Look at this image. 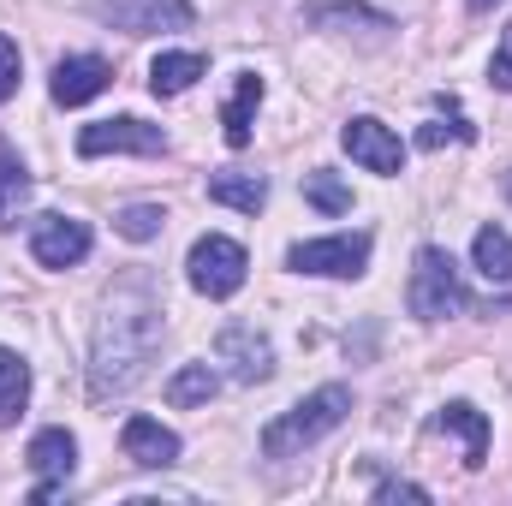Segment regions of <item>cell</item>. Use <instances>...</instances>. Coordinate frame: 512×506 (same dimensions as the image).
I'll return each mask as SVG.
<instances>
[{
  "label": "cell",
  "instance_id": "6da1fadb",
  "mask_svg": "<svg viewBox=\"0 0 512 506\" xmlns=\"http://www.w3.org/2000/svg\"><path fill=\"white\" fill-rule=\"evenodd\" d=\"M161 298L149 292V280H126L114 286L102 322H96V352H90V393L114 399L143 381V370L161 352Z\"/></svg>",
  "mask_w": 512,
  "mask_h": 506
},
{
  "label": "cell",
  "instance_id": "7a4b0ae2",
  "mask_svg": "<svg viewBox=\"0 0 512 506\" xmlns=\"http://www.w3.org/2000/svg\"><path fill=\"white\" fill-rule=\"evenodd\" d=\"M352 417V387H340V381H328V387H316V393H304L292 411H280L268 429H262V453L268 459H292V453H304V447H316L322 435H334L340 423Z\"/></svg>",
  "mask_w": 512,
  "mask_h": 506
},
{
  "label": "cell",
  "instance_id": "3957f363",
  "mask_svg": "<svg viewBox=\"0 0 512 506\" xmlns=\"http://www.w3.org/2000/svg\"><path fill=\"white\" fill-rule=\"evenodd\" d=\"M405 304H411L417 322H447V316H459V310L471 304V298H465V280H459V262L441 251V245H423V251H417Z\"/></svg>",
  "mask_w": 512,
  "mask_h": 506
},
{
  "label": "cell",
  "instance_id": "277c9868",
  "mask_svg": "<svg viewBox=\"0 0 512 506\" xmlns=\"http://www.w3.org/2000/svg\"><path fill=\"white\" fill-rule=\"evenodd\" d=\"M185 274H191V286H197L203 298H233V292L245 286V274H251V256H245L239 239L209 233V239H197V245H191Z\"/></svg>",
  "mask_w": 512,
  "mask_h": 506
},
{
  "label": "cell",
  "instance_id": "5b68a950",
  "mask_svg": "<svg viewBox=\"0 0 512 506\" xmlns=\"http://www.w3.org/2000/svg\"><path fill=\"white\" fill-rule=\"evenodd\" d=\"M286 268L298 274H328V280H358L370 268V233H334V239H310V245H292Z\"/></svg>",
  "mask_w": 512,
  "mask_h": 506
},
{
  "label": "cell",
  "instance_id": "8992f818",
  "mask_svg": "<svg viewBox=\"0 0 512 506\" xmlns=\"http://www.w3.org/2000/svg\"><path fill=\"white\" fill-rule=\"evenodd\" d=\"M167 149V131L137 120V114H120V120H96V126L78 131V155L96 161V155H161Z\"/></svg>",
  "mask_w": 512,
  "mask_h": 506
},
{
  "label": "cell",
  "instance_id": "52a82bcc",
  "mask_svg": "<svg viewBox=\"0 0 512 506\" xmlns=\"http://www.w3.org/2000/svg\"><path fill=\"white\" fill-rule=\"evenodd\" d=\"M90 227L78 221V215H36L30 221V256L42 262V268H78L84 256H90Z\"/></svg>",
  "mask_w": 512,
  "mask_h": 506
},
{
  "label": "cell",
  "instance_id": "ba28073f",
  "mask_svg": "<svg viewBox=\"0 0 512 506\" xmlns=\"http://www.w3.org/2000/svg\"><path fill=\"white\" fill-rule=\"evenodd\" d=\"M340 149H346L358 167L382 173V179L405 173V143H399L382 120H370V114H364V120H346V131H340Z\"/></svg>",
  "mask_w": 512,
  "mask_h": 506
},
{
  "label": "cell",
  "instance_id": "9c48e42d",
  "mask_svg": "<svg viewBox=\"0 0 512 506\" xmlns=\"http://www.w3.org/2000/svg\"><path fill=\"white\" fill-rule=\"evenodd\" d=\"M24 465L42 477V483H36V501H54V495L66 489L72 465H78V441H72V429H36V435H30Z\"/></svg>",
  "mask_w": 512,
  "mask_h": 506
},
{
  "label": "cell",
  "instance_id": "30bf717a",
  "mask_svg": "<svg viewBox=\"0 0 512 506\" xmlns=\"http://www.w3.org/2000/svg\"><path fill=\"white\" fill-rule=\"evenodd\" d=\"M108 84H114V66H108L102 54H66V60L54 66V78H48V90H54L60 108H84V102H96Z\"/></svg>",
  "mask_w": 512,
  "mask_h": 506
},
{
  "label": "cell",
  "instance_id": "8fae6325",
  "mask_svg": "<svg viewBox=\"0 0 512 506\" xmlns=\"http://www.w3.org/2000/svg\"><path fill=\"white\" fill-rule=\"evenodd\" d=\"M108 18L126 36H161V30H191L197 24V6L191 0H114Z\"/></svg>",
  "mask_w": 512,
  "mask_h": 506
},
{
  "label": "cell",
  "instance_id": "7c38bea8",
  "mask_svg": "<svg viewBox=\"0 0 512 506\" xmlns=\"http://www.w3.org/2000/svg\"><path fill=\"white\" fill-rule=\"evenodd\" d=\"M215 358H221V364H233V376L245 381V387H256V381L274 376V346H268L256 328H245V322L221 328V340H215Z\"/></svg>",
  "mask_w": 512,
  "mask_h": 506
},
{
  "label": "cell",
  "instance_id": "4fadbf2b",
  "mask_svg": "<svg viewBox=\"0 0 512 506\" xmlns=\"http://www.w3.org/2000/svg\"><path fill=\"white\" fill-rule=\"evenodd\" d=\"M120 447H126L131 465H143V471H167V465H179V435L161 429L155 417H126Z\"/></svg>",
  "mask_w": 512,
  "mask_h": 506
},
{
  "label": "cell",
  "instance_id": "5bb4252c",
  "mask_svg": "<svg viewBox=\"0 0 512 506\" xmlns=\"http://www.w3.org/2000/svg\"><path fill=\"white\" fill-rule=\"evenodd\" d=\"M435 429H441V435H459V441H465V465H471V471H477V465L489 459V417H483L477 405H465V399L441 405V411H435Z\"/></svg>",
  "mask_w": 512,
  "mask_h": 506
},
{
  "label": "cell",
  "instance_id": "9a60e30c",
  "mask_svg": "<svg viewBox=\"0 0 512 506\" xmlns=\"http://www.w3.org/2000/svg\"><path fill=\"white\" fill-rule=\"evenodd\" d=\"M256 108H262V78H256V72H239L233 102L221 108V126H227V143H233V149H245V143H251Z\"/></svg>",
  "mask_w": 512,
  "mask_h": 506
},
{
  "label": "cell",
  "instance_id": "2e32d148",
  "mask_svg": "<svg viewBox=\"0 0 512 506\" xmlns=\"http://www.w3.org/2000/svg\"><path fill=\"white\" fill-rule=\"evenodd\" d=\"M203 72H209L203 54H161V60L149 66V90H155V96H185Z\"/></svg>",
  "mask_w": 512,
  "mask_h": 506
},
{
  "label": "cell",
  "instance_id": "e0dca14e",
  "mask_svg": "<svg viewBox=\"0 0 512 506\" xmlns=\"http://www.w3.org/2000/svg\"><path fill=\"white\" fill-rule=\"evenodd\" d=\"M215 364H179L173 376H167V405H179V411H191V405H209L215 399Z\"/></svg>",
  "mask_w": 512,
  "mask_h": 506
},
{
  "label": "cell",
  "instance_id": "ac0fdd59",
  "mask_svg": "<svg viewBox=\"0 0 512 506\" xmlns=\"http://www.w3.org/2000/svg\"><path fill=\"white\" fill-rule=\"evenodd\" d=\"M24 399H30V364L0 346V429H12L24 417Z\"/></svg>",
  "mask_w": 512,
  "mask_h": 506
},
{
  "label": "cell",
  "instance_id": "d6986e66",
  "mask_svg": "<svg viewBox=\"0 0 512 506\" xmlns=\"http://www.w3.org/2000/svg\"><path fill=\"white\" fill-rule=\"evenodd\" d=\"M209 203H227V209L262 215V203H268V185H262L256 173H215V179H209Z\"/></svg>",
  "mask_w": 512,
  "mask_h": 506
},
{
  "label": "cell",
  "instance_id": "ffe728a7",
  "mask_svg": "<svg viewBox=\"0 0 512 506\" xmlns=\"http://www.w3.org/2000/svg\"><path fill=\"white\" fill-rule=\"evenodd\" d=\"M24 197H30V167L18 161V149H12V143H0V227H12V221H18Z\"/></svg>",
  "mask_w": 512,
  "mask_h": 506
},
{
  "label": "cell",
  "instance_id": "44dd1931",
  "mask_svg": "<svg viewBox=\"0 0 512 506\" xmlns=\"http://www.w3.org/2000/svg\"><path fill=\"white\" fill-rule=\"evenodd\" d=\"M471 262H477L483 280H512V239L501 227H483V233L471 239Z\"/></svg>",
  "mask_w": 512,
  "mask_h": 506
},
{
  "label": "cell",
  "instance_id": "7402d4cb",
  "mask_svg": "<svg viewBox=\"0 0 512 506\" xmlns=\"http://www.w3.org/2000/svg\"><path fill=\"white\" fill-rule=\"evenodd\" d=\"M304 203L322 215H352V185H340L328 167H316V173H304Z\"/></svg>",
  "mask_w": 512,
  "mask_h": 506
},
{
  "label": "cell",
  "instance_id": "603a6c76",
  "mask_svg": "<svg viewBox=\"0 0 512 506\" xmlns=\"http://www.w3.org/2000/svg\"><path fill=\"white\" fill-rule=\"evenodd\" d=\"M310 24H322V30H393V18L387 12H370V6H310L304 12Z\"/></svg>",
  "mask_w": 512,
  "mask_h": 506
},
{
  "label": "cell",
  "instance_id": "cb8c5ba5",
  "mask_svg": "<svg viewBox=\"0 0 512 506\" xmlns=\"http://www.w3.org/2000/svg\"><path fill=\"white\" fill-rule=\"evenodd\" d=\"M161 227H167V209L161 203H131L114 215V233L131 239V245H149V239H161Z\"/></svg>",
  "mask_w": 512,
  "mask_h": 506
},
{
  "label": "cell",
  "instance_id": "d4e9b609",
  "mask_svg": "<svg viewBox=\"0 0 512 506\" xmlns=\"http://www.w3.org/2000/svg\"><path fill=\"white\" fill-rule=\"evenodd\" d=\"M471 137H477V126H471L465 114H453V120H435V126L417 131V143H423V149H441V143H471Z\"/></svg>",
  "mask_w": 512,
  "mask_h": 506
},
{
  "label": "cell",
  "instance_id": "484cf974",
  "mask_svg": "<svg viewBox=\"0 0 512 506\" xmlns=\"http://www.w3.org/2000/svg\"><path fill=\"white\" fill-rule=\"evenodd\" d=\"M18 72H24L18 42H12V36H0V102H12V96H18Z\"/></svg>",
  "mask_w": 512,
  "mask_h": 506
},
{
  "label": "cell",
  "instance_id": "4316f807",
  "mask_svg": "<svg viewBox=\"0 0 512 506\" xmlns=\"http://www.w3.org/2000/svg\"><path fill=\"white\" fill-rule=\"evenodd\" d=\"M489 84L512 96V24L501 30V48H495V60H489Z\"/></svg>",
  "mask_w": 512,
  "mask_h": 506
},
{
  "label": "cell",
  "instance_id": "83f0119b",
  "mask_svg": "<svg viewBox=\"0 0 512 506\" xmlns=\"http://www.w3.org/2000/svg\"><path fill=\"white\" fill-rule=\"evenodd\" d=\"M376 501H429V489H423V483H399V477H387V483H376Z\"/></svg>",
  "mask_w": 512,
  "mask_h": 506
},
{
  "label": "cell",
  "instance_id": "f1b7e54d",
  "mask_svg": "<svg viewBox=\"0 0 512 506\" xmlns=\"http://www.w3.org/2000/svg\"><path fill=\"white\" fill-rule=\"evenodd\" d=\"M465 6H471V12H489V6H501V0H465Z\"/></svg>",
  "mask_w": 512,
  "mask_h": 506
},
{
  "label": "cell",
  "instance_id": "f546056e",
  "mask_svg": "<svg viewBox=\"0 0 512 506\" xmlns=\"http://www.w3.org/2000/svg\"><path fill=\"white\" fill-rule=\"evenodd\" d=\"M501 191H507V203H512V173H507V179H501Z\"/></svg>",
  "mask_w": 512,
  "mask_h": 506
}]
</instances>
